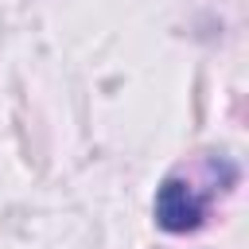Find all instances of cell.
<instances>
[{
    "label": "cell",
    "mask_w": 249,
    "mask_h": 249,
    "mask_svg": "<svg viewBox=\"0 0 249 249\" xmlns=\"http://www.w3.org/2000/svg\"><path fill=\"white\" fill-rule=\"evenodd\" d=\"M152 214H156V226L163 233H195L206 218V198L179 175H167L160 187H156V198H152Z\"/></svg>",
    "instance_id": "1"
}]
</instances>
